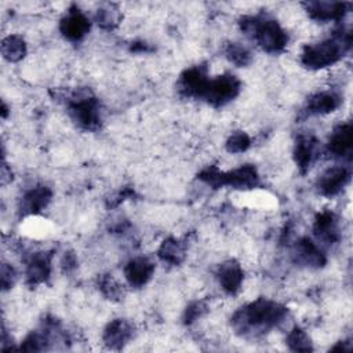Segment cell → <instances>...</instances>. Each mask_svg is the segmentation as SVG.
<instances>
[{
	"mask_svg": "<svg viewBox=\"0 0 353 353\" xmlns=\"http://www.w3.org/2000/svg\"><path fill=\"white\" fill-rule=\"evenodd\" d=\"M287 316V309L277 302L259 298L240 310L232 317V324L237 332L256 334L268 331L281 321Z\"/></svg>",
	"mask_w": 353,
	"mask_h": 353,
	"instance_id": "6da1fadb",
	"label": "cell"
},
{
	"mask_svg": "<svg viewBox=\"0 0 353 353\" xmlns=\"http://www.w3.org/2000/svg\"><path fill=\"white\" fill-rule=\"evenodd\" d=\"M352 34L350 32H341L332 39L306 46L301 55V62L305 68L312 70H319L336 63L346 50L350 47Z\"/></svg>",
	"mask_w": 353,
	"mask_h": 353,
	"instance_id": "7a4b0ae2",
	"label": "cell"
},
{
	"mask_svg": "<svg viewBox=\"0 0 353 353\" xmlns=\"http://www.w3.org/2000/svg\"><path fill=\"white\" fill-rule=\"evenodd\" d=\"M240 28L243 33L252 37L269 54L281 52L288 43L287 32L274 19L244 17L240 21Z\"/></svg>",
	"mask_w": 353,
	"mask_h": 353,
	"instance_id": "3957f363",
	"label": "cell"
},
{
	"mask_svg": "<svg viewBox=\"0 0 353 353\" xmlns=\"http://www.w3.org/2000/svg\"><path fill=\"white\" fill-rule=\"evenodd\" d=\"M69 113L72 119L84 130H97L101 124L99 103L90 94L73 97L69 102Z\"/></svg>",
	"mask_w": 353,
	"mask_h": 353,
	"instance_id": "277c9868",
	"label": "cell"
},
{
	"mask_svg": "<svg viewBox=\"0 0 353 353\" xmlns=\"http://www.w3.org/2000/svg\"><path fill=\"white\" fill-rule=\"evenodd\" d=\"M240 92V80L233 74H222L215 79H210L203 99L212 106H223L237 97Z\"/></svg>",
	"mask_w": 353,
	"mask_h": 353,
	"instance_id": "5b68a950",
	"label": "cell"
},
{
	"mask_svg": "<svg viewBox=\"0 0 353 353\" xmlns=\"http://www.w3.org/2000/svg\"><path fill=\"white\" fill-rule=\"evenodd\" d=\"M210 79L205 66H193L186 69L179 77V91L186 97L201 98Z\"/></svg>",
	"mask_w": 353,
	"mask_h": 353,
	"instance_id": "8992f818",
	"label": "cell"
},
{
	"mask_svg": "<svg viewBox=\"0 0 353 353\" xmlns=\"http://www.w3.org/2000/svg\"><path fill=\"white\" fill-rule=\"evenodd\" d=\"M350 172L346 167L335 165L325 170L317 179V189L325 197L336 196L349 182Z\"/></svg>",
	"mask_w": 353,
	"mask_h": 353,
	"instance_id": "52a82bcc",
	"label": "cell"
},
{
	"mask_svg": "<svg viewBox=\"0 0 353 353\" xmlns=\"http://www.w3.org/2000/svg\"><path fill=\"white\" fill-rule=\"evenodd\" d=\"M90 26V19L77 7H72L61 19L59 30L68 40L79 41L88 33Z\"/></svg>",
	"mask_w": 353,
	"mask_h": 353,
	"instance_id": "ba28073f",
	"label": "cell"
},
{
	"mask_svg": "<svg viewBox=\"0 0 353 353\" xmlns=\"http://www.w3.org/2000/svg\"><path fill=\"white\" fill-rule=\"evenodd\" d=\"M292 256L296 263L309 268H323L327 261L320 247L309 237H302L295 243Z\"/></svg>",
	"mask_w": 353,
	"mask_h": 353,
	"instance_id": "9c48e42d",
	"label": "cell"
},
{
	"mask_svg": "<svg viewBox=\"0 0 353 353\" xmlns=\"http://www.w3.org/2000/svg\"><path fill=\"white\" fill-rule=\"evenodd\" d=\"M258 183V171L251 164H245L236 170L221 174V188L232 186L234 189H254Z\"/></svg>",
	"mask_w": 353,
	"mask_h": 353,
	"instance_id": "30bf717a",
	"label": "cell"
},
{
	"mask_svg": "<svg viewBox=\"0 0 353 353\" xmlns=\"http://www.w3.org/2000/svg\"><path fill=\"white\" fill-rule=\"evenodd\" d=\"M153 272H154V263L145 256H138L131 259L125 265L124 277L131 287L141 288L152 279Z\"/></svg>",
	"mask_w": 353,
	"mask_h": 353,
	"instance_id": "8fae6325",
	"label": "cell"
},
{
	"mask_svg": "<svg viewBox=\"0 0 353 353\" xmlns=\"http://www.w3.org/2000/svg\"><path fill=\"white\" fill-rule=\"evenodd\" d=\"M349 3L341 1H309L305 3L307 14L317 21H339L347 12Z\"/></svg>",
	"mask_w": 353,
	"mask_h": 353,
	"instance_id": "7c38bea8",
	"label": "cell"
},
{
	"mask_svg": "<svg viewBox=\"0 0 353 353\" xmlns=\"http://www.w3.org/2000/svg\"><path fill=\"white\" fill-rule=\"evenodd\" d=\"M134 335V327L124 319L112 320L103 331V342L112 349H121Z\"/></svg>",
	"mask_w": 353,
	"mask_h": 353,
	"instance_id": "4fadbf2b",
	"label": "cell"
},
{
	"mask_svg": "<svg viewBox=\"0 0 353 353\" xmlns=\"http://www.w3.org/2000/svg\"><path fill=\"white\" fill-rule=\"evenodd\" d=\"M218 280L219 284L222 287V290L229 294V295H234L240 291L241 284H243V279H244V273L241 266L236 262V261H226L223 262L219 268H218Z\"/></svg>",
	"mask_w": 353,
	"mask_h": 353,
	"instance_id": "5bb4252c",
	"label": "cell"
},
{
	"mask_svg": "<svg viewBox=\"0 0 353 353\" xmlns=\"http://www.w3.org/2000/svg\"><path fill=\"white\" fill-rule=\"evenodd\" d=\"M317 157V141L313 135H299L294 148V160L302 172H306Z\"/></svg>",
	"mask_w": 353,
	"mask_h": 353,
	"instance_id": "9a60e30c",
	"label": "cell"
},
{
	"mask_svg": "<svg viewBox=\"0 0 353 353\" xmlns=\"http://www.w3.org/2000/svg\"><path fill=\"white\" fill-rule=\"evenodd\" d=\"M52 192L47 186H36L26 192L21 201V211L28 215H36L41 212L51 201Z\"/></svg>",
	"mask_w": 353,
	"mask_h": 353,
	"instance_id": "2e32d148",
	"label": "cell"
},
{
	"mask_svg": "<svg viewBox=\"0 0 353 353\" xmlns=\"http://www.w3.org/2000/svg\"><path fill=\"white\" fill-rule=\"evenodd\" d=\"M51 258L50 252H36L28 262L26 279L32 285L44 283L51 273Z\"/></svg>",
	"mask_w": 353,
	"mask_h": 353,
	"instance_id": "e0dca14e",
	"label": "cell"
},
{
	"mask_svg": "<svg viewBox=\"0 0 353 353\" xmlns=\"http://www.w3.org/2000/svg\"><path fill=\"white\" fill-rule=\"evenodd\" d=\"M353 143V130L352 124H341L338 125L328 141V152L336 157H345L350 154Z\"/></svg>",
	"mask_w": 353,
	"mask_h": 353,
	"instance_id": "ac0fdd59",
	"label": "cell"
},
{
	"mask_svg": "<svg viewBox=\"0 0 353 353\" xmlns=\"http://www.w3.org/2000/svg\"><path fill=\"white\" fill-rule=\"evenodd\" d=\"M313 232H314L316 237L319 240L324 241L325 244H332V243L338 241L339 240V228H338L336 216L330 211L320 212L316 216Z\"/></svg>",
	"mask_w": 353,
	"mask_h": 353,
	"instance_id": "d6986e66",
	"label": "cell"
},
{
	"mask_svg": "<svg viewBox=\"0 0 353 353\" xmlns=\"http://www.w3.org/2000/svg\"><path fill=\"white\" fill-rule=\"evenodd\" d=\"M341 105V97L334 91H323L312 95L306 103V112L309 114H327L338 109Z\"/></svg>",
	"mask_w": 353,
	"mask_h": 353,
	"instance_id": "ffe728a7",
	"label": "cell"
},
{
	"mask_svg": "<svg viewBox=\"0 0 353 353\" xmlns=\"http://www.w3.org/2000/svg\"><path fill=\"white\" fill-rule=\"evenodd\" d=\"M159 258L170 265H179L185 258V247L176 239H167L161 243L157 251Z\"/></svg>",
	"mask_w": 353,
	"mask_h": 353,
	"instance_id": "44dd1931",
	"label": "cell"
},
{
	"mask_svg": "<svg viewBox=\"0 0 353 353\" xmlns=\"http://www.w3.org/2000/svg\"><path fill=\"white\" fill-rule=\"evenodd\" d=\"M1 54L10 62H18L26 55V44L22 36L10 34L3 39Z\"/></svg>",
	"mask_w": 353,
	"mask_h": 353,
	"instance_id": "7402d4cb",
	"label": "cell"
},
{
	"mask_svg": "<svg viewBox=\"0 0 353 353\" xmlns=\"http://www.w3.org/2000/svg\"><path fill=\"white\" fill-rule=\"evenodd\" d=\"M120 11L117 8L116 4H112V3H106V4H102L98 11H97V15H95V19L98 22V25L103 29H114L119 22H120Z\"/></svg>",
	"mask_w": 353,
	"mask_h": 353,
	"instance_id": "603a6c76",
	"label": "cell"
},
{
	"mask_svg": "<svg viewBox=\"0 0 353 353\" xmlns=\"http://www.w3.org/2000/svg\"><path fill=\"white\" fill-rule=\"evenodd\" d=\"M225 57L236 66H247L251 63V52L240 43H229L225 47Z\"/></svg>",
	"mask_w": 353,
	"mask_h": 353,
	"instance_id": "cb8c5ba5",
	"label": "cell"
},
{
	"mask_svg": "<svg viewBox=\"0 0 353 353\" xmlns=\"http://www.w3.org/2000/svg\"><path fill=\"white\" fill-rule=\"evenodd\" d=\"M287 345L294 352H310L313 350L309 335L299 327H294L287 335Z\"/></svg>",
	"mask_w": 353,
	"mask_h": 353,
	"instance_id": "d4e9b609",
	"label": "cell"
},
{
	"mask_svg": "<svg viewBox=\"0 0 353 353\" xmlns=\"http://www.w3.org/2000/svg\"><path fill=\"white\" fill-rule=\"evenodd\" d=\"M47 343H48V334L34 331L26 336V339L21 345V349L25 352H40L47 349Z\"/></svg>",
	"mask_w": 353,
	"mask_h": 353,
	"instance_id": "484cf974",
	"label": "cell"
},
{
	"mask_svg": "<svg viewBox=\"0 0 353 353\" xmlns=\"http://www.w3.org/2000/svg\"><path fill=\"white\" fill-rule=\"evenodd\" d=\"M250 145H251L250 137L243 131H236L229 137L226 142V149L230 153H243L250 148Z\"/></svg>",
	"mask_w": 353,
	"mask_h": 353,
	"instance_id": "4316f807",
	"label": "cell"
},
{
	"mask_svg": "<svg viewBox=\"0 0 353 353\" xmlns=\"http://www.w3.org/2000/svg\"><path fill=\"white\" fill-rule=\"evenodd\" d=\"M205 305L203 302H193L190 303L186 310H185V323L186 324H190L193 323L194 320H197L199 317H201L205 312Z\"/></svg>",
	"mask_w": 353,
	"mask_h": 353,
	"instance_id": "83f0119b",
	"label": "cell"
},
{
	"mask_svg": "<svg viewBox=\"0 0 353 353\" xmlns=\"http://www.w3.org/2000/svg\"><path fill=\"white\" fill-rule=\"evenodd\" d=\"M15 280H17L15 269L8 263H3L1 265V287H3V290L6 291V290L11 288L14 285Z\"/></svg>",
	"mask_w": 353,
	"mask_h": 353,
	"instance_id": "f1b7e54d",
	"label": "cell"
},
{
	"mask_svg": "<svg viewBox=\"0 0 353 353\" xmlns=\"http://www.w3.org/2000/svg\"><path fill=\"white\" fill-rule=\"evenodd\" d=\"M101 290L108 298H116L120 295V287L112 277H105L101 280Z\"/></svg>",
	"mask_w": 353,
	"mask_h": 353,
	"instance_id": "f546056e",
	"label": "cell"
}]
</instances>
